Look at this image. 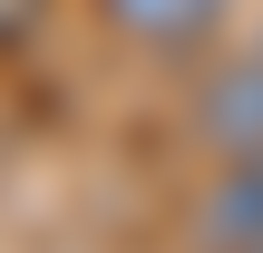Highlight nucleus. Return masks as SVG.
<instances>
[{
  "mask_svg": "<svg viewBox=\"0 0 263 253\" xmlns=\"http://www.w3.org/2000/svg\"><path fill=\"white\" fill-rule=\"evenodd\" d=\"M195 127H205V146H215V156L263 166V59H234V68H215V78H205Z\"/></svg>",
  "mask_w": 263,
  "mask_h": 253,
  "instance_id": "1",
  "label": "nucleus"
},
{
  "mask_svg": "<svg viewBox=\"0 0 263 253\" xmlns=\"http://www.w3.org/2000/svg\"><path fill=\"white\" fill-rule=\"evenodd\" d=\"M195 244L205 253H263V166L224 156V176H215L205 205H195Z\"/></svg>",
  "mask_w": 263,
  "mask_h": 253,
  "instance_id": "2",
  "label": "nucleus"
},
{
  "mask_svg": "<svg viewBox=\"0 0 263 253\" xmlns=\"http://www.w3.org/2000/svg\"><path fill=\"white\" fill-rule=\"evenodd\" d=\"M137 39H156V49H195L215 20H224V0H107Z\"/></svg>",
  "mask_w": 263,
  "mask_h": 253,
  "instance_id": "3",
  "label": "nucleus"
},
{
  "mask_svg": "<svg viewBox=\"0 0 263 253\" xmlns=\"http://www.w3.org/2000/svg\"><path fill=\"white\" fill-rule=\"evenodd\" d=\"M29 29H39V0H0V49L29 39Z\"/></svg>",
  "mask_w": 263,
  "mask_h": 253,
  "instance_id": "4",
  "label": "nucleus"
}]
</instances>
